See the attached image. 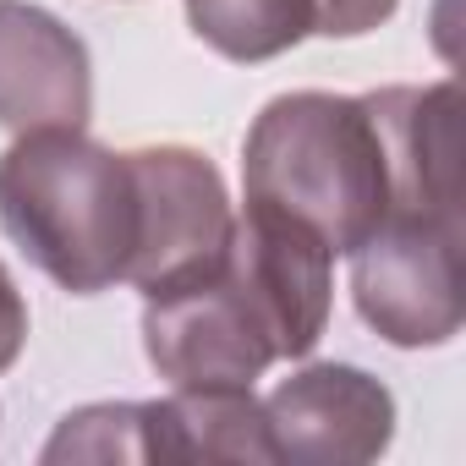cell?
<instances>
[{
	"label": "cell",
	"instance_id": "obj_3",
	"mask_svg": "<svg viewBox=\"0 0 466 466\" xmlns=\"http://www.w3.org/2000/svg\"><path fill=\"white\" fill-rule=\"evenodd\" d=\"M0 225L56 286L94 297L132 275L143 242L137 165L83 127L23 132L0 154Z\"/></svg>",
	"mask_w": 466,
	"mask_h": 466
},
{
	"label": "cell",
	"instance_id": "obj_5",
	"mask_svg": "<svg viewBox=\"0 0 466 466\" xmlns=\"http://www.w3.org/2000/svg\"><path fill=\"white\" fill-rule=\"evenodd\" d=\"M45 461H275V439L253 390H176L61 417Z\"/></svg>",
	"mask_w": 466,
	"mask_h": 466
},
{
	"label": "cell",
	"instance_id": "obj_4",
	"mask_svg": "<svg viewBox=\"0 0 466 466\" xmlns=\"http://www.w3.org/2000/svg\"><path fill=\"white\" fill-rule=\"evenodd\" d=\"M248 203L308 225L329 253H357L390 203L384 132L368 99L280 94L242 143Z\"/></svg>",
	"mask_w": 466,
	"mask_h": 466
},
{
	"label": "cell",
	"instance_id": "obj_8",
	"mask_svg": "<svg viewBox=\"0 0 466 466\" xmlns=\"http://www.w3.org/2000/svg\"><path fill=\"white\" fill-rule=\"evenodd\" d=\"M94 105L83 39L45 6L0 0V127H83Z\"/></svg>",
	"mask_w": 466,
	"mask_h": 466
},
{
	"label": "cell",
	"instance_id": "obj_6",
	"mask_svg": "<svg viewBox=\"0 0 466 466\" xmlns=\"http://www.w3.org/2000/svg\"><path fill=\"white\" fill-rule=\"evenodd\" d=\"M137 187H143V242L132 258V286L148 297L225 253L230 203L225 181L208 154L192 148H137Z\"/></svg>",
	"mask_w": 466,
	"mask_h": 466
},
{
	"label": "cell",
	"instance_id": "obj_2",
	"mask_svg": "<svg viewBox=\"0 0 466 466\" xmlns=\"http://www.w3.org/2000/svg\"><path fill=\"white\" fill-rule=\"evenodd\" d=\"M368 105L384 132L390 203L346 253L351 297L390 346H444L461 329V94L455 83L384 88Z\"/></svg>",
	"mask_w": 466,
	"mask_h": 466
},
{
	"label": "cell",
	"instance_id": "obj_1",
	"mask_svg": "<svg viewBox=\"0 0 466 466\" xmlns=\"http://www.w3.org/2000/svg\"><path fill=\"white\" fill-rule=\"evenodd\" d=\"M335 253L308 225L248 203L225 253L143 297V346L176 390H253L280 357H308L329 324Z\"/></svg>",
	"mask_w": 466,
	"mask_h": 466
},
{
	"label": "cell",
	"instance_id": "obj_10",
	"mask_svg": "<svg viewBox=\"0 0 466 466\" xmlns=\"http://www.w3.org/2000/svg\"><path fill=\"white\" fill-rule=\"evenodd\" d=\"M23 340H28V308H23L12 275L0 269V368H12V362H17Z\"/></svg>",
	"mask_w": 466,
	"mask_h": 466
},
{
	"label": "cell",
	"instance_id": "obj_7",
	"mask_svg": "<svg viewBox=\"0 0 466 466\" xmlns=\"http://www.w3.org/2000/svg\"><path fill=\"white\" fill-rule=\"evenodd\" d=\"M275 461H373L390 444L395 400L362 368H308L264 400Z\"/></svg>",
	"mask_w": 466,
	"mask_h": 466
},
{
	"label": "cell",
	"instance_id": "obj_9",
	"mask_svg": "<svg viewBox=\"0 0 466 466\" xmlns=\"http://www.w3.org/2000/svg\"><path fill=\"white\" fill-rule=\"evenodd\" d=\"M395 12V0H187L192 34L225 61H269L308 34L357 39Z\"/></svg>",
	"mask_w": 466,
	"mask_h": 466
}]
</instances>
